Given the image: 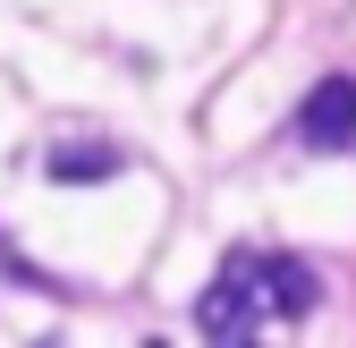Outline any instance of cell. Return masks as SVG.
<instances>
[{"instance_id": "cell-1", "label": "cell", "mask_w": 356, "mask_h": 348, "mask_svg": "<svg viewBox=\"0 0 356 348\" xmlns=\"http://www.w3.org/2000/svg\"><path fill=\"white\" fill-rule=\"evenodd\" d=\"M263 323H272V289H263V255H229L212 272V289L195 297V331L220 348H246Z\"/></svg>"}, {"instance_id": "cell-2", "label": "cell", "mask_w": 356, "mask_h": 348, "mask_svg": "<svg viewBox=\"0 0 356 348\" xmlns=\"http://www.w3.org/2000/svg\"><path fill=\"white\" fill-rule=\"evenodd\" d=\"M297 145L305 153H348L356 145V77H323L297 102Z\"/></svg>"}, {"instance_id": "cell-3", "label": "cell", "mask_w": 356, "mask_h": 348, "mask_svg": "<svg viewBox=\"0 0 356 348\" xmlns=\"http://www.w3.org/2000/svg\"><path fill=\"white\" fill-rule=\"evenodd\" d=\"M263 289H272V315H289V323L323 306V272L305 255H263Z\"/></svg>"}, {"instance_id": "cell-4", "label": "cell", "mask_w": 356, "mask_h": 348, "mask_svg": "<svg viewBox=\"0 0 356 348\" xmlns=\"http://www.w3.org/2000/svg\"><path fill=\"white\" fill-rule=\"evenodd\" d=\"M111 161H119V153H102V145H85V153L60 145V153H51V179H111Z\"/></svg>"}]
</instances>
